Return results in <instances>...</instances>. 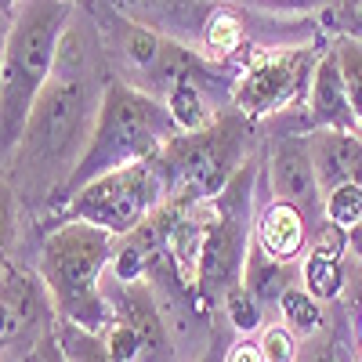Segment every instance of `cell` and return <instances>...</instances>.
<instances>
[{
    "label": "cell",
    "mask_w": 362,
    "mask_h": 362,
    "mask_svg": "<svg viewBox=\"0 0 362 362\" xmlns=\"http://www.w3.org/2000/svg\"><path fill=\"white\" fill-rule=\"evenodd\" d=\"M177 134L181 131L174 127L167 105L156 95H148V90L127 80H109L102 90L95 134H90L87 153L80 156L69 185L62 189L58 206H66L80 189H87L90 181H98L112 170H127L156 160Z\"/></svg>",
    "instance_id": "cell-2"
},
{
    "label": "cell",
    "mask_w": 362,
    "mask_h": 362,
    "mask_svg": "<svg viewBox=\"0 0 362 362\" xmlns=\"http://www.w3.org/2000/svg\"><path fill=\"white\" fill-rule=\"evenodd\" d=\"M170 199H174L170 177L156 156L148 163L112 170L98 181H90L87 189H80L62 206V221H83V225H95L116 239H124L138 232Z\"/></svg>",
    "instance_id": "cell-5"
},
{
    "label": "cell",
    "mask_w": 362,
    "mask_h": 362,
    "mask_svg": "<svg viewBox=\"0 0 362 362\" xmlns=\"http://www.w3.org/2000/svg\"><path fill=\"white\" fill-rule=\"evenodd\" d=\"M239 47V22L235 18H228V15H221V18H214L206 25V54H228V51H235Z\"/></svg>",
    "instance_id": "cell-23"
},
{
    "label": "cell",
    "mask_w": 362,
    "mask_h": 362,
    "mask_svg": "<svg viewBox=\"0 0 362 362\" xmlns=\"http://www.w3.org/2000/svg\"><path fill=\"white\" fill-rule=\"evenodd\" d=\"M0 305H4V355L11 362L29 358L51 334L58 312L40 276L18 268L15 261H4V286H0Z\"/></svg>",
    "instance_id": "cell-9"
},
{
    "label": "cell",
    "mask_w": 362,
    "mask_h": 362,
    "mask_svg": "<svg viewBox=\"0 0 362 362\" xmlns=\"http://www.w3.org/2000/svg\"><path fill=\"white\" fill-rule=\"evenodd\" d=\"M225 362H268V358H264V351H261V341L239 337V341H235V344L228 348Z\"/></svg>",
    "instance_id": "cell-25"
},
{
    "label": "cell",
    "mask_w": 362,
    "mask_h": 362,
    "mask_svg": "<svg viewBox=\"0 0 362 362\" xmlns=\"http://www.w3.org/2000/svg\"><path fill=\"white\" fill-rule=\"evenodd\" d=\"M102 341H105V348H109V355L116 362H141V341H138V334L124 319H116L102 334Z\"/></svg>",
    "instance_id": "cell-22"
},
{
    "label": "cell",
    "mask_w": 362,
    "mask_h": 362,
    "mask_svg": "<svg viewBox=\"0 0 362 362\" xmlns=\"http://www.w3.org/2000/svg\"><path fill=\"white\" fill-rule=\"evenodd\" d=\"M319 58L322 54H315L312 47H286L276 54H261L232 87L235 112H243L247 119H264L286 109L293 98H300V90L312 87Z\"/></svg>",
    "instance_id": "cell-8"
},
{
    "label": "cell",
    "mask_w": 362,
    "mask_h": 362,
    "mask_svg": "<svg viewBox=\"0 0 362 362\" xmlns=\"http://www.w3.org/2000/svg\"><path fill=\"white\" fill-rule=\"evenodd\" d=\"M300 286H305L312 297H319L322 305L326 300H337L348 290V268H344V261L305 254L300 257Z\"/></svg>",
    "instance_id": "cell-16"
},
{
    "label": "cell",
    "mask_w": 362,
    "mask_h": 362,
    "mask_svg": "<svg viewBox=\"0 0 362 362\" xmlns=\"http://www.w3.org/2000/svg\"><path fill=\"white\" fill-rule=\"evenodd\" d=\"M358 138H362V127H358Z\"/></svg>",
    "instance_id": "cell-31"
},
{
    "label": "cell",
    "mask_w": 362,
    "mask_h": 362,
    "mask_svg": "<svg viewBox=\"0 0 362 362\" xmlns=\"http://www.w3.org/2000/svg\"><path fill=\"white\" fill-rule=\"evenodd\" d=\"M243 112L221 116L214 127L199 134H177L163 153L160 163L167 167L174 199H218L228 181L239 174L243 160Z\"/></svg>",
    "instance_id": "cell-6"
},
{
    "label": "cell",
    "mask_w": 362,
    "mask_h": 362,
    "mask_svg": "<svg viewBox=\"0 0 362 362\" xmlns=\"http://www.w3.org/2000/svg\"><path fill=\"white\" fill-rule=\"evenodd\" d=\"M261 351H264V358L268 362H297V355H300V341L290 334V329L283 326V322H276V326H264L261 329Z\"/></svg>",
    "instance_id": "cell-21"
},
{
    "label": "cell",
    "mask_w": 362,
    "mask_h": 362,
    "mask_svg": "<svg viewBox=\"0 0 362 362\" xmlns=\"http://www.w3.org/2000/svg\"><path fill=\"white\" fill-rule=\"evenodd\" d=\"M221 305H225V319L228 326L235 329L239 337H261V329H264V305L243 286V283H235L225 297H221Z\"/></svg>",
    "instance_id": "cell-18"
},
{
    "label": "cell",
    "mask_w": 362,
    "mask_h": 362,
    "mask_svg": "<svg viewBox=\"0 0 362 362\" xmlns=\"http://www.w3.org/2000/svg\"><path fill=\"white\" fill-rule=\"evenodd\" d=\"M337 54V66H341V76H344V87H348V102H351V112L362 127V40L355 33H344L334 40L329 47Z\"/></svg>",
    "instance_id": "cell-19"
},
{
    "label": "cell",
    "mask_w": 362,
    "mask_h": 362,
    "mask_svg": "<svg viewBox=\"0 0 362 362\" xmlns=\"http://www.w3.org/2000/svg\"><path fill=\"white\" fill-rule=\"evenodd\" d=\"M355 37H358V40H362V25H358V33H355Z\"/></svg>",
    "instance_id": "cell-30"
},
{
    "label": "cell",
    "mask_w": 362,
    "mask_h": 362,
    "mask_svg": "<svg viewBox=\"0 0 362 362\" xmlns=\"http://www.w3.org/2000/svg\"><path fill=\"white\" fill-rule=\"evenodd\" d=\"M297 362H341V358H337L334 344H329L326 337H312V341H305V348H300Z\"/></svg>",
    "instance_id": "cell-24"
},
{
    "label": "cell",
    "mask_w": 362,
    "mask_h": 362,
    "mask_svg": "<svg viewBox=\"0 0 362 362\" xmlns=\"http://www.w3.org/2000/svg\"><path fill=\"white\" fill-rule=\"evenodd\" d=\"M225 355H228V351H221L218 344H210L206 351H199V358H196V362H225Z\"/></svg>",
    "instance_id": "cell-28"
},
{
    "label": "cell",
    "mask_w": 362,
    "mask_h": 362,
    "mask_svg": "<svg viewBox=\"0 0 362 362\" xmlns=\"http://www.w3.org/2000/svg\"><path fill=\"white\" fill-rule=\"evenodd\" d=\"M116 254V235L83 225L62 221L40 243L37 276L44 279L58 319H69L90 334H105L116 322V312L105 297V276Z\"/></svg>",
    "instance_id": "cell-4"
},
{
    "label": "cell",
    "mask_w": 362,
    "mask_h": 362,
    "mask_svg": "<svg viewBox=\"0 0 362 362\" xmlns=\"http://www.w3.org/2000/svg\"><path fill=\"white\" fill-rule=\"evenodd\" d=\"M348 254H351V257L362 264V221H358V225L348 232Z\"/></svg>",
    "instance_id": "cell-27"
},
{
    "label": "cell",
    "mask_w": 362,
    "mask_h": 362,
    "mask_svg": "<svg viewBox=\"0 0 362 362\" xmlns=\"http://www.w3.org/2000/svg\"><path fill=\"white\" fill-rule=\"evenodd\" d=\"M308 153L322 199L344 185H362V138L358 131H312Z\"/></svg>",
    "instance_id": "cell-11"
},
{
    "label": "cell",
    "mask_w": 362,
    "mask_h": 362,
    "mask_svg": "<svg viewBox=\"0 0 362 362\" xmlns=\"http://www.w3.org/2000/svg\"><path fill=\"white\" fill-rule=\"evenodd\" d=\"M250 210H254V167L243 163L239 174L228 181V189L214 199V218L206 225L196 290L214 305V297H225L235 283H243V268L250 254Z\"/></svg>",
    "instance_id": "cell-7"
},
{
    "label": "cell",
    "mask_w": 362,
    "mask_h": 362,
    "mask_svg": "<svg viewBox=\"0 0 362 362\" xmlns=\"http://www.w3.org/2000/svg\"><path fill=\"white\" fill-rule=\"evenodd\" d=\"M300 283V261L297 264H286V261H276L272 254L261 250L257 239H250V254H247V268H243V286L261 300V305H279V297Z\"/></svg>",
    "instance_id": "cell-14"
},
{
    "label": "cell",
    "mask_w": 362,
    "mask_h": 362,
    "mask_svg": "<svg viewBox=\"0 0 362 362\" xmlns=\"http://www.w3.org/2000/svg\"><path fill=\"white\" fill-rule=\"evenodd\" d=\"M268 189H272V203L297 206L308 221L312 218L326 221V199H322L319 177H315V167H312L308 138H286L276 153H272Z\"/></svg>",
    "instance_id": "cell-10"
},
{
    "label": "cell",
    "mask_w": 362,
    "mask_h": 362,
    "mask_svg": "<svg viewBox=\"0 0 362 362\" xmlns=\"http://www.w3.org/2000/svg\"><path fill=\"white\" fill-rule=\"evenodd\" d=\"M279 315H283V326L297 341H312L322 334V322H326V312H322V300L312 297L300 283H293L283 297H279Z\"/></svg>",
    "instance_id": "cell-15"
},
{
    "label": "cell",
    "mask_w": 362,
    "mask_h": 362,
    "mask_svg": "<svg viewBox=\"0 0 362 362\" xmlns=\"http://www.w3.org/2000/svg\"><path fill=\"white\" fill-rule=\"evenodd\" d=\"M254 239L261 243L264 254H272L276 261H286V264H297L300 257L308 254V218L300 214L297 206H286V203H268L257 221H254Z\"/></svg>",
    "instance_id": "cell-13"
},
{
    "label": "cell",
    "mask_w": 362,
    "mask_h": 362,
    "mask_svg": "<svg viewBox=\"0 0 362 362\" xmlns=\"http://www.w3.org/2000/svg\"><path fill=\"white\" fill-rule=\"evenodd\" d=\"M326 221L351 232L362 221V185H344L326 196Z\"/></svg>",
    "instance_id": "cell-20"
},
{
    "label": "cell",
    "mask_w": 362,
    "mask_h": 362,
    "mask_svg": "<svg viewBox=\"0 0 362 362\" xmlns=\"http://www.w3.org/2000/svg\"><path fill=\"white\" fill-rule=\"evenodd\" d=\"M29 358H33V362H69L66 355H62V348H58V341H54V334L33 351V355H29Z\"/></svg>",
    "instance_id": "cell-26"
},
{
    "label": "cell",
    "mask_w": 362,
    "mask_h": 362,
    "mask_svg": "<svg viewBox=\"0 0 362 362\" xmlns=\"http://www.w3.org/2000/svg\"><path fill=\"white\" fill-rule=\"evenodd\" d=\"M308 116L315 131H358V119L348 102V87L337 66V54L326 51L312 73L308 87Z\"/></svg>",
    "instance_id": "cell-12"
},
{
    "label": "cell",
    "mask_w": 362,
    "mask_h": 362,
    "mask_svg": "<svg viewBox=\"0 0 362 362\" xmlns=\"http://www.w3.org/2000/svg\"><path fill=\"white\" fill-rule=\"evenodd\" d=\"M69 8L66 0H15V8L4 15V62H0V105H4V160L15 156V148L29 127V116L47 87L58 47L66 37Z\"/></svg>",
    "instance_id": "cell-3"
},
{
    "label": "cell",
    "mask_w": 362,
    "mask_h": 362,
    "mask_svg": "<svg viewBox=\"0 0 362 362\" xmlns=\"http://www.w3.org/2000/svg\"><path fill=\"white\" fill-rule=\"evenodd\" d=\"M358 348H362V312H358Z\"/></svg>",
    "instance_id": "cell-29"
},
{
    "label": "cell",
    "mask_w": 362,
    "mask_h": 362,
    "mask_svg": "<svg viewBox=\"0 0 362 362\" xmlns=\"http://www.w3.org/2000/svg\"><path fill=\"white\" fill-rule=\"evenodd\" d=\"M98 109H102V95L83 73L80 37L66 29L54 73L33 105V116H29V127L15 148V156L8 160L15 185L29 196L33 192L44 196L51 189L54 199L62 203V189L69 185L80 156L87 153L90 134H95Z\"/></svg>",
    "instance_id": "cell-1"
},
{
    "label": "cell",
    "mask_w": 362,
    "mask_h": 362,
    "mask_svg": "<svg viewBox=\"0 0 362 362\" xmlns=\"http://www.w3.org/2000/svg\"><path fill=\"white\" fill-rule=\"evenodd\" d=\"M54 341L62 348V355L69 362H116L102 341V334H90V329L69 322V319H58L54 322Z\"/></svg>",
    "instance_id": "cell-17"
}]
</instances>
